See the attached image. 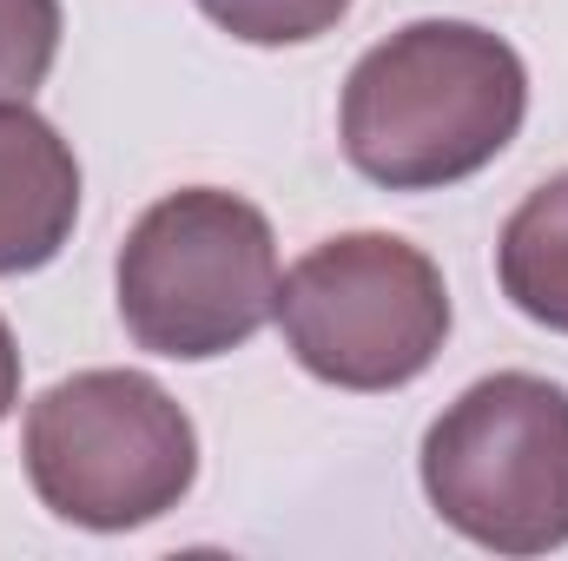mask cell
<instances>
[{
	"label": "cell",
	"mask_w": 568,
	"mask_h": 561,
	"mask_svg": "<svg viewBox=\"0 0 568 561\" xmlns=\"http://www.w3.org/2000/svg\"><path fill=\"white\" fill-rule=\"evenodd\" d=\"M529 120L523 53L476 20H410L377 40L337 100L344 159L384 192H443L496 165Z\"/></svg>",
	"instance_id": "1"
},
{
	"label": "cell",
	"mask_w": 568,
	"mask_h": 561,
	"mask_svg": "<svg viewBox=\"0 0 568 561\" xmlns=\"http://www.w3.org/2000/svg\"><path fill=\"white\" fill-rule=\"evenodd\" d=\"M80 159L27 100H0V278H27L73 245Z\"/></svg>",
	"instance_id": "6"
},
{
	"label": "cell",
	"mask_w": 568,
	"mask_h": 561,
	"mask_svg": "<svg viewBox=\"0 0 568 561\" xmlns=\"http://www.w3.org/2000/svg\"><path fill=\"white\" fill-rule=\"evenodd\" d=\"M284 350L331 390H404L443 357L449 284L397 232H337L278 278Z\"/></svg>",
	"instance_id": "5"
},
{
	"label": "cell",
	"mask_w": 568,
	"mask_h": 561,
	"mask_svg": "<svg viewBox=\"0 0 568 561\" xmlns=\"http://www.w3.org/2000/svg\"><path fill=\"white\" fill-rule=\"evenodd\" d=\"M60 0H0V100H33L60 60Z\"/></svg>",
	"instance_id": "8"
},
{
	"label": "cell",
	"mask_w": 568,
	"mask_h": 561,
	"mask_svg": "<svg viewBox=\"0 0 568 561\" xmlns=\"http://www.w3.org/2000/svg\"><path fill=\"white\" fill-rule=\"evenodd\" d=\"M126 337L165 364H212L245 350L278 310L272 218L225 192L185 185L145 205L113 265Z\"/></svg>",
	"instance_id": "2"
},
{
	"label": "cell",
	"mask_w": 568,
	"mask_h": 561,
	"mask_svg": "<svg viewBox=\"0 0 568 561\" xmlns=\"http://www.w3.org/2000/svg\"><path fill=\"white\" fill-rule=\"evenodd\" d=\"M443 529L489 555L568 549V390L496 370L429 422L417 456Z\"/></svg>",
	"instance_id": "4"
},
{
	"label": "cell",
	"mask_w": 568,
	"mask_h": 561,
	"mask_svg": "<svg viewBox=\"0 0 568 561\" xmlns=\"http://www.w3.org/2000/svg\"><path fill=\"white\" fill-rule=\"evenodd\" d=\"M199 13L245 47H304L324 40L351 13V0H199Z\"/></svg>",
	"instance_id": "9"
},
{
	"label": "cell",
	"mask_w": 568,
	"mask_h": 561,
	"mask_svg": "<svg viewBox=\"0 0 568 561\" xmlns=\"http://www.w3.org/2000/svg\"><path fill=\"white\" fill-rule=\"evenodd\" d=\"M13 404H20V344H13V330L0 317V422L13 417Z\"/></svg>",
	"instance_id": "10"
},
{
	"label": "cell",
	"mask_w": 568,
	"mask_h": 561,
	"mask_svg": "<svg viewBox=\"0 0 568 561\" xmlns=\"http://www.w3.org/2000/svg\"><path fill=\"white\" fill-rule=\"evenodd\" d=\"M20 462L40 509L93 536H126L192 496L199 429L145 370H80L27 404Z\"/></svg>",
	"instance_id": "3"
},
{
	"label": "cell",
	"mask_w": 568,
	"mask_h": 561,
	"mask_svg": "<svg viewBox=\"0 0 568 561\" xmlns=\"http://www.w3.org/2000/svg\"><path fill=\"white\" fill-rule=\"evenodd\" d=\"M496 284L529 324L568 337V172L536 185L509 212L496 238Z\"/></svg>",
	"instance_id": "7"
}]
</instances>
